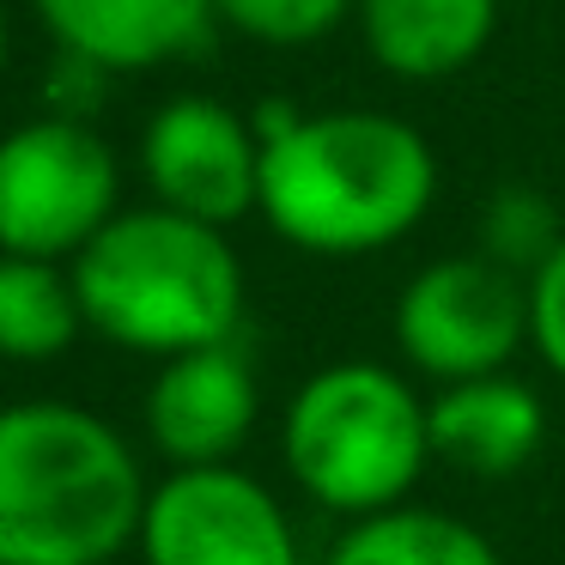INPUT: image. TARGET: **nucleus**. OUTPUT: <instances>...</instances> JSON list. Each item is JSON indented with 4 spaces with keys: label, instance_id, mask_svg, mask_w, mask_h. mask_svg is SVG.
Returning <instances> with one entry per match:
<instances>
[{
    "label": "nucleus",
    "instance_id": "obj_7",
    "mask_svg": "<svg viewBox=\"0 0 565 565\" xmlns=\"http://www.w3.org/2000/svg\"><path fill=\"white\" fill-rule=\"evenodd\" d=\"M147 565H298L292 516L244 468H171L140 516Z\"/></svg>",
    "mask_w": 565,
    "mask_h": 565
},
{
    "label": "nucleus",
    "instance_id": "obj_10",
    "mask_svg": "<svg viewBox=\"0 0 565 565\" xmlns=\"http://www.w3.org/2000/svg\"><path fill=\"white\" fill-rule=\"evenodd\" d=\"M213 7L220 0H38L43 25L62 38L67 55L116 74L183 55L207 31Z\"/></svg>",
    "mask_w": 565,
    "mask_h": 565
},
{
    "label": "nucleus",
    "instance_id": "obj_15",
    "mask_svg": "<svg viewBox=\"0 0 565 565\" xmlns=\"http://www.w3.org/2000/svg\"><path fill=\"white\" fill-rule=\"evenodd\" d=\"M559 244H565L559 213H553V201L541 195V189L511 183L487 201V213H480V256L511 268V274H529V280H535Z\"/></svg>",
    "mask_w": 565,
    "mask_h": 565
},
{
    "label": "nucleus",
    "instance_id": "obj_5",
    "mask_svg": "<svg viewBox=\"0 0 565 565\" xmlns=\"http://www.w3.org/2000/svg\"><path fill=\"white\" fill-rule=\"evenodd\" d=\"M116 220V152L74 116L0 140V256H79Z\"/></svg>",
    "mask_w": 565,
    "mask_h": 565
},
{
    "label": "nucleus",
    "instance_id": "obj_4",
    "mask_svg": "<svg viewBox=\"0 0 565 565\" xmlns=\"http://www.w3.org/2000/svg\"><path fill=\"white\" fill-rule=\"evenodd\" d=\"M280 450L292 480L353 523L402 511L431 462L426 402L390 365H329L286 402Z\"/></svg>",
    "mask_w": 565,
    "mask_h": 565
},
{
    "label": "nucleus",
    "instance_id": "obj_1",
    "mask_svg": "<svg viewBox=\"0 0 565 565\" xmlns=\"http://www.w3.org/2000/svg\"><path fill=\"white\" fill-rule=\"evenodd\" d=\"M147 492L122 431L92 407H0V565H110L140 541Z\"/></svg>",
    "mask_w": 565,
    "mask_h": 565
},
{
    "label": "nucleus",
    "instance_id": "obj_11",
    "mask_svg": "<svg viewBox=\"0 0 565 565\" xmlns=\"http://www.w3.org/2000/svg\"><path fill=\"white\" fill-rule=\"evenodd\" d=\"M431 426V456L468 468V475H516L529 456L547 438V407L529 383L516 377H475V383H450L438 402L426 407Z\"/></svg>",
    "mask_w": 565,
    "mask_h": 565
},
{
    "label": "nucleus",
    "instance_id": "obj_18",
    "mask_svg": "<svg viewBox=\"0 0 565 565\" xmlns=\"http://www.w3.org/2000/svg\"><path fill=\"white\" fill-rule=\"evenodd\" d=\"M0 67H7V19H0Z\"/></svg>",
    "mask_w": 565,
    "mask_h": 565
},
{
    "label": "nucleus",
    "instance_id": "obj_16",
    "mask_svg": "<svg viewBox=\"0 0 565 565\" xmlns=\"http://www.w3.org/2000/svg\"><path fill=\"white\" fill-rule=\"evenodd\" d=\"M353 0H220L225 25H237L244 38L292 50V43H317L322 31L341 25V13Z\"/></svg>",
    "mask_w": 565,
    "mask_h": 565
},
{
    "label": "nucleus",
    "instance_id": "obj_3",
    "mask_svg": "<svg viewBox=\"0 0 565 565\" xmlns=\"http://www.w3.org/2000/svg\"><path fill=\"white\" fill-rule=\"evenodd\" d=\"M74 298L86 329L128 353L183 359L225 347L244 317V268L220 225L171 207L116 213L74 256Z\"/></svg>",
    "mask_w": 565,
    "mask_h": 565
},
{
    "label": "nucleus",
    "instance_id": "obj_13",
    "mask_svg": "<svg viewBox=\"0 0 565 565\" xmlns=\"http://www.w3.org/2000/svg\"><path fill=\"white\" fill-rule=\"evenodd\" d=\"M329 565H504V559L475 523H462V516L402 504V511L353 523L329 547Z\"/></svg>",
    "mask_w": 565,
    "mask_h": 565
},
{
    "label": "nucleus",
    "instance_id": "obj_8",
    "mask_svg": "<svg viewBox=\"0 0 565 565\" xmlns=\"http://www.w3.org/2000/svg\"><path fill=\"white\" fill-rule=\"evenodd\" d=\"M147 183L159 207L201 225H232L262 201V140L213 98H177L147 122Z\"/></svg>",
    "mask_w": 565,
    "mask_h": 565
},
{
    "label": "nucleus",
    "instance_id": "obj_6",
    "mask_svg": "<svg viewBox=\"0 0 565 565\" xmlns=\"http://www.w3.org/2000/svg\"><path fill=\"white\" fill-rule=\"evenodd\" d=\"M529 341V286L523 274L487 256H444L419 268L395 298V347L407 365L450 383L499 377Z\"/></svg>",
    "mask_w": 565,
    "mask_h": 565
},
{
    "label": "nucleus",
    "instance_id": "obj_17",
    "mask_svg": "<svg viewBox=\"0 0 565 565\" xmlns=\"http://www.w3.org/2000/svg\"><path fill=\"white\" fill-rule=\"evenodd\" d=\"M529 347L547 359L553 377H565V244L529 280Z\"/></svg>",
    "mask_w": 565,
    "mask_h": 565
},
{
    "label": "nucleus",
    "instance_id": "obj_12",
    "mask_svg": "<svg viewBox=\"0 0 565 565\" xmlns=\"http://www.w3.org/2000/svg\"><path fill=\"white\" fill-rule=\"evenodd\" d=\"M365 43L390 74L444 79L468 67L492 38L499 0H365Z\"/></svg>",
    "mask_w": 565,
    "mask_h": 565
},
{
    "label": "nucleus",
    "instance_id": "obj_9",
    "mask_svg": "<svg viewBox=\"0 0 565 565\" xmlns=\"http://www.w3.org/2000/svg\"><path fill=\"white\" fill-rule=\"evenodd\" d=\"M256 365L237 341L164 359L147 390V438L171 468H225L256 431Z\"/></svg>",
    "mask_w": 565,
    "mask_h": 565
},
{
    "label": "nucleus",
    "instance_id": "obj_2",
    "mask_svg": "<svg viewBox=\"0 0 565 565\" xmlns=\"http://www.w3.org/2000/svg\"><path fill=\"white\" fill-rule=\"evenodd\" d=\"M438 164L407 122L377 110L305 116L262 147L268 225L310 256H365L414 232L431 207Z\"/></svg>",
    "mask_w": 565,
    "mask_h": 565
},
{
    "label": "nucleus",
    "instance_id": "obj_14",
    "mask_svg": "<svg viewBox=\"0 0 565 565\" xmlns=\"http://www.w3.org/2000/svg\"><path fill=\"white\" fill-rule=\"evenodd\" d=\"M86 329L74 298V274H62L55 262H25L0 256V359H43L67 353V341Z\"/></svg>",
    "mask_w": 565,
    "mask_h": 565
}]
</instances>
